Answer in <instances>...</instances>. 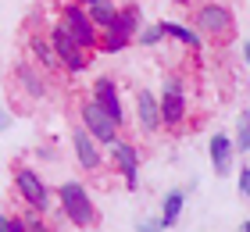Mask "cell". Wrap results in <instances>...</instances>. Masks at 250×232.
Wrapping results in <instances>:
<instances>
[{"mask_svg": "<svg viewBox=\"0 0 250 232\" xmlns=\"http://www.w3.org/2000/svg\"><path fill=\"white\" fill-rule=\"evenodd\" d=\"M157 25H161V32H165V36L179 40L183 46H189V50H200V46H204V36H200L197 29L183 25V21H157Z\"/></svg>", "mask_w": 250, "mask_h": 232, "instance_id": "2e32d148", "label": "cell"}, {"mask_svg": "<svg viewBox=\"0 0 250 232\" xmlns=\"http://www.w3.org/2000/svg\"><path fill=\"white\" fill-rule=\"evenodd\" d=\"M183 207H186V193L183 190H168L165 193V200H161V229H172L179 222V214H183Z\"/></svg>", "mask_w": 250, "mask_h": 232, "instance_id": "e0dca14e", "label": "cell"}, {"mask_svg": "<svg viewBox=\"0 0 250 232\" xmlns=\"http://www.w3.org/2000/svg\"><path fill=\"white\" fill-rule=\"evenodd\" d=\"M79 122H83V129L93 136L97 143H104V147H111V143L118 139V125L111 122L93 100H86V104H83V111H79Z\"/></svg>", "mask_w": 250, "mask_h": 232, "instance_id": "ba28073f", "label": "cell"}, {"mask_svg": "<svg viewBox=\"0 0 250 232\" xmlns=\"http://www.w3.org/2000/svg\"><path fill=\"white\" fill-rule=\"evenodd\" d=\"M15 190H18V200L32 207V211H40V214H50V207H54V190L47 182H43V175L36 168H29V165H18L15 168Z\"/></svg>", "mask_w": 250, "mask_h": 232, "instance_id": "3957f363", "label": "cell"}, {"mask_svg": "<svg viewBox=\"0 0 250 232\" xmlns=\"http://www.w3.org/2000/svg\"><path fill=\"white\" fill-rule=\"evenodd\" d=\"M243 61H247V64H250V40H247V43H243Z\"/></svg>", "mask_w": 250, "mask_h": 232, "instance_id": "83f0119b", "label": "cell"}, {"mask_svg": "<svg viewBox=\"0 0 250 232\" xmlns=\"http://www.w3.org/2000/svg\"><path fill=\"white\" fill-rule=\"evenodd\" d=\"M64 4H79V7H89V4H97V0H64Z\"/></svg>", "mask_w": 250, "mask_h": 232, "instance_id": "4316f807", "label": "cell"}, {"mask_svg": "<svg viewBox=\"0 0 250 232\" xmlns=\"http://www.w3.org/2000/svg\"><path fill=\"white\" fill-rule=\"evenodd\" d=\"M136 232H165V229H161L157 218H146V222H140V229H136Z\"/></svg>", "mask_w": 250, "mask_h": 232, "instance_id": "603a6c76", "label": "cell"}, {"mask_svg": "<svg viewBox=\"0 0 250 232\" xmlns=\"http://www.w3.org/2000/svg\"><path fill=\"white\" fill-rule=\"evenodd\" d=\"M47 40H50V46H54V54H58V64L64 68V72H83V68L89 64V50H83V46H79L72 36H68V29L61 25V21H58V25H50V32H47Z\"/></svg>", "mask_w": 250, "mask_h": 232, "instance_id": "8992f818", "label": "cell"}, {"mask_svg": "<svg viewBox=\"0 0 250 232\" xmlns=\"http://www.w3.org/2000/svg\"><path fill=\"white\" fill-rule=\"evenodd\" d=\"M193 29H197L200 36L229 40V36H232V15H229V7H222V4H204L197 15H193Z\"/></svg>", "mask_w": 250, "mask_h": 232, "instance_id": "52a82bcc", "label": "cell"}, {"mask_svg": "<svg viewBox=\"0 0 250 232\" xmlns=\"http://www.w3.org/2000/svg\"><path fill=\"white\" fill-rule=\"evenodd\" d=\"M15 83H18V89L25 93L29 100H43V97H47V75H43L40 64L36 68L25 64V61L15 64Z\"/></svg>", "mask_w": 250, "mask_h": 232, "instance_id": "8fae6325", "label": "cell"}, {"mask_svg": "<svg viewBox=\"0 0 250 232\" xmlns=\"http://www.w3.org/2000/svg\"><path fill=\"white\" fill-rule=\"evenodd\" d=\"M157 107H161V125H165V129H179V125L186 122L189 104H186V86H183V79H165Z\"/></svg>", "mask_w": 250, "mask_h": 232, "instance_id": "5b68a950", "label": "cell"}, {"mask_svg": "<svg viewBox=\"0 0 250 232\" xmlns=\"http://www.w3.org/2000/svg\"><path fill=\"white\" fill-rule=\"evenodd\" d=\"M7 229H11V218H7V214H0V232H7Z\"/></svg>", "mask_w": 250, "mask_h": 232, "instance_id": "484cf974", "label": "cell"}, {"mask_svg": "<svg viewBox=\"0 0 250 232\" xmlns=\"http://www.w3.org/2000/svg\"><path fill=\"white\" fill-rule=\"evenodd\" d=\"M143 29V11L136 7V4H129V7H118V15H115V21L104 29V36H100V50L104 54H118V50H125L132 40H136V32Z\"/></svg>", "mask_w": 250, "mask_h": 232, "instance_id": "7a4b0ae2", "label": "cell"}, {"mask_svg": "<svg viewBox=\"0 0 250 232\" xmlns=\"http://www.w3.org/2000/svg\"><path fill=\"white\" fill-rule=\"evenodd\" d=\"M72 147H75L79 165H83L86 171H97V168H100V161H104V157H100V143L83 129V125H79V129L72 132Z\"/></svg>", "mask_w": 250, "mask_h": 232, "instance_id": "7c38bea8", "label": "cell"}, {"mask_svg": "<svg viewBox=\"0 0 250 232\" xmlns=\"http://www.w3.org/2000/svg\"><path fill=\"white\" fill-rule=\"evenodd\" d=\"M7 232H29L25 222H21V214H18V218H11V229H7Z\"/></svg>", "mask_w": 250, "mask_h": 232, "instance_id": "cb8c5ba5", "label": "cell"}, {"mask_svg": "<svg viewBox=\"0 0 250 232\" xmlns=\"http://www.w3.org/2000/svg\"><path fill=\"white\" fill-rule=\"evenodd\" d=\"M86 11H89V18H93L97 29H107L111 21H115V15H118V7L111 4V0H97V4H89Z\"/></svg>", "mask_w": 250, "mask_h": 232, "instance_id": "ac0fdd59", "label": "cell"}, {"mask_svg": "<svg viewBox=\"0 0 250 232\" xmlns=\"http://www.w3.org/2000/svg\"><path fill=\"white\" fill-rule=\"evenodd\" d=\"M29 54L36 57V64L43 68V72H54V68H58V54H54V46H50V40L43 36V32L29 36Z\"/></svg>", "mask_w": 250, "mask_h": 232, "instance_id": "9a60e30c", "label": "cell"}, {"mask_svg": "<svg viewBox=\"0 0 250 232\" xmlns=\"http://www.w3.org/2000/svg\"><path fill=\"white\" fill-rule=\"evenodd\" d=\"M111 154H115V168L122 171V182L129 186V190H136L140 186V150H136L129 139H115L111 143Z\"/></svg>", "mask_w": 250, "mask_h": 232, "instance_id": "30bf717a", "label": "cell"}, {"mask_svg": "<svg viewBox=\"0 0 250 232\" xmlns=\"http://www.w3.org/2000/svg\"><path fill=\"white\" fill-rule=\"evenodd\" d=\"M236 150H243V154H250V107L240 114V125H236V139H232Z\"/></svg>", "mask_w": 250, "mask_h": 232, "instance_id": "d6986e66", "label": "cell"}, {"mask_svg": "<svg viewBox=\"0 0 250 232\" xmlns=\"http://www.w3.org/2000/svg\"><path fill=\"white\" fill-rule=\"evenodd\" d=\"M136 40H140L143 46H157V43L165 40V32H161V25H157V21H154V25H143L140 32H136Z\"/></svg>", "mask_w": 250, "mask_h": 232, "instance_id": "ffe728a7", "label": "cell"}, {"mask_svg": "<svg viewBox=\"0 0 250 232\" xmlns=\"http://www.w3.org/2000/svg\"><path fill=\"white\" fill-rule=\"evenodd\" d=\"M136 118H140L143 132H161V107H157V97L150 89H140L136 93Z\"/></svg>", "mask_w": 250, "mask_h": 232, "instance_id": "5bb4252c", "label": "cell"}, {"mask_svg": "<svg viewBox=\"0 0 250 232\" xmlns=\"http://www.w3.org/2000/svg\"><path fill=\"white\" fill-rule=\"evenodd\" d=\"M54 200L61 204L64 218H68L75 229L97 225V204H93V196H89V190H86L83 182H61L58 193H54Z\"/></svg>", "mask_w": 250, "mask_h": 232, "instance_id": "6da1fadb", "label": "cell"}, {"mask_svg": "<svg viewBox=\"0 0 250 232\" xmlns=\"http://www.w3.org/2000/svg\"><path fill=\"white\" fill-rule=\"evenodd\" d=\"M61 25L68 29V36H72L83 50H97L100 46V29L93 25V18H89V11L86 7H79V4H61Z\"/></svg>", "mask_w": 250, "mask_h": 232, "instance_id": "277c9868", "label": "cell"}, {"mask_svg": "<svg viewBox=\"0 0 250 232\" xmlns=\"http://www.w3.org/2000/svg\"><path fill=\"white\" fill-rule=\"evenodd\" d=\"M175 4H189V0H175Z\"/></svg>", "mask_w": 250, "mask_h": 232, "instance_id": "f546056e", "label": "cell"}, {"mask_svg": "<svg viewBox=\"0 0 250 232\" xmlns=\"http://www.w3.org/2000/svg\"><path fill=\"white\" fill-rule=\"evenodd\" d=\"M21 222H25V229H29V232H54V229L47 225V218H43L40 211H32V207H29L25 214H21Z\"/></svg>", "mask_w": 250, "mask_h": 232, "instance_id": "44dd1931", "label": "cell"}, {"mask_svg": "<svg viewBox=\"0 0 250 232\" xmlns=\"http://www.w3.org/2000/svg\"><path fill=\"white\" fill-rule=\"evenodd\" d=\"M232 139L229 136H211V143H208V157H211V168H214V175L225 179V175H232Z\"/></svg>", "mask_w": 250, "mask_h": 232, "instance_id": "4fadbf2b", "label": "cell"}, {"mask_svg": "<svg viewBox=\"0 0 250 232\" xmlns=\"http://www.w3.org/2000/svg\"><path fill=\"white\" fill-rule=\"evenodd\" d=\"M7 129H11V114L0 107V132H7Z\"/></svg>", "mask_w": 250, "mask_h": 232, "instance_id": "d4e9b609", "label": "cell"}, {"mask_svg": "<svg viewBox=\"0 0 250 232\" xmlns=\"http://www.w3.org/2000/svg\"><path fill=\"white\" fill-rule=\"evenodd\" d=\"M236 190H240L243 200H250V168H247V165L236 171Z\"/></svg>", "mask_w": 250, "mask_h": 232, "instance_id": "7402d4cb", "label": "cell"}, {"mask_svg": "<svg viewBox=\"0 0 250 232\" xmlns=\"http://www.w3.org/2000/svg\"><path fill=\"white\" fill-rule=\"evenodd\" d=\"M240 229H243V232H250V222H243V225H240Z\"/></svg>", "mask_w": 250, "mask_h": 232, "instance_id": "f1b7e54d", "label": "cell"}, {"mask_svg": "<svg viewBox=\"0 0 250 232\" xmlns=\"http://www.w3.org/2000/svg\"><path fill=\"white\" fill-rule=\"evenodd\" d=\"M89 100H93L97 107L118 125V129L125 125V107H122V97H118V83H115V79H104V75H100L97 83H93V97H89Z\"/></svg>", "mask_w": 250, "mask_h": 232, "instance_id": "9c48e42d", "label": "cell"}]
</instances>
